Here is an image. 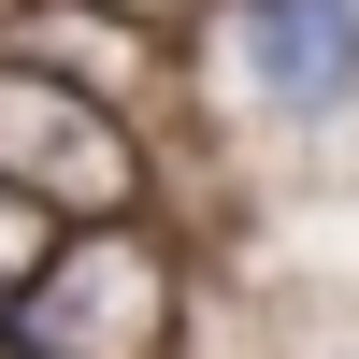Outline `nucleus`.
I'll use <instances>...</instances> for the list:
<instances>
[{
    "label": "nucleus",
    "instance_id": "4",
    "mask_svg": "<svg viewBox=\"0 0 359 359\" xmlns=\"http://www.w3.org/2000/svg\"><path fill=\"white\" fill-rule=\"evenodd\" d=\"M15 57H43V72H72L86 101L130 115V101H144V72H158V29L115 15V0H29V15H15Z\"/></svg>",
    "mask_w": 359,
    "mask_h": 359
},
{
    "label": "nucleus",
    "instance_id": "5",
    "mask_svg": "<svg viewBox=\"0 0 359 359\" xmlns=\"http://www.w3.org/2000/svg\"><path fill=\"white\" fill-rule=\"evenodd\" d=\"M57 245H72V216H57L43 187H15V172H0V302H29Z\"/></svg>",
    "mask_w": 359,
    "mask_h": 359
},
{
    "label": "nucleus",
    "instance_id": "7",
    "mask_svg": "<svg viewBox=\"0 0 359 359\" xmlns=\"http://www.w3.org/2000/svg\"><path fill=\"white\" fill-rule=\"evenodd\" d=\"M0 15H29V0H0Z\"/></svg>",
    "mask_w": 359,
    "mask_h": 359
},
{
    "label": "nucleus",
    "instance_id": "2",
    "mask_svg": "<svg viewBox=\"0 0 359 359\" xmlns=\"http://www.w3.org/2000/svg\"><path fill=\"white\" fill-rule=\"evenodd\" d=\"M0 172L15 187H43L57 216H144V144L115 101H86L72 72H43V57L0 43Z\"/></svg>",
    "mask_w": 359,
    "mask_h": 359
},
{
    "label": "nucleus",
    "instance_id": "3",
    "mask_svg": "<svg viewBox=\"0 0 359 359\" xmlns=\"http://www.w3.org/2000/svg\"><path fill=\"white\" fill-rule=\"evenodd\" d=\"M230 43H245V86L302 130L359 101V0H230Z\"/></svg>",
    "mask_w": 359,
    "mask_h": 359
},
{
    "label": "nucleus",
    "instance_id": "6",
    "mask_svg": "<svg viewBox=\"0 0 359 359\" xmlns=\"http://www.w3.org/2000/svg\"><path fill=\"white\" fill-rule=\"evenodd\" d=\"M115 15H144V29H158V43H172V29L201 15V0H115Z\"/></svg>",
    "mask_w": 359,
    "mask_h": 359
},
{
    "label": "nucleus",
    "instance_id": "1",
    "mask_svg": "<svg viewBox=\"0 0 359 359\" xmlns=\"http://www.w3.org/2000/svg\"><path fill=\"white\" fill-rule=\"evenodd\" d=\"M172 345V259L144 216H72L29 302H0V359H158Z\"/></svg>",
    "mask_w": 359,
    "mask_h": 359
}]
</instances>
